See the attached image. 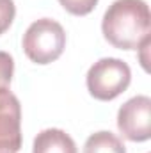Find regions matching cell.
Returning a JSON list of instances; mask_svg holds the SVG:
<instances>
[{"mask_svg":"<svg viewBox=\"0 0 151 153\" xmlns=\"http://www.w3.org/2000/svg\"><path fill=\"white\" fill-rule=\"evenodd\" d=\"M64 46L66 32L62 25L50 18L36 20L23 34V52L38 64H48L61 57Z\"/></svg>","mask_w":151,"mask_h":153,"instance_id":"cell-2","label":"cell"},{"mask_svg":"<svg viewBox=\"0 0 151 153\" xmlns=\"http://www.w3.org/2000/svg\"><path fill=\"white\" fill-rule=\"evenodd\" d=\"M132 80L130 66L115 57H105L94 62L87 71V89L101 102L114 100L119 96Z\"/></svg>","mask_w":151,"mask_h":153,"instance_id":"cell-3","label":"cell"},{"mask_svg":"<svg viewBox=\"0 0 151 153\" xmlns=\"http://www.w3.org/2000/svg\"><path fill=\"white\" fill-rule=\"evenodd\" d=\"M84 153H126V148L115 134L101 130L89 135L84 144Z\"/></svg>","mask_w":151,"mask_h":153,"instance_id":"cell-7","label":"cell"},{"mask_svg":"<svg viewBox=\"0 0 151 153\" xmlns=\"http://www.w3.org/2000/svg\"><path fill=\"white\" fill-rule=\"evenodd\" d=\"M119 132L133 143H142L151 137V98L133 96L117 112Z\"/></svg>","mask_w":151,"mask_h":153,"instance_id":"cell-4","label":"cell"},{"mask_svg":"<svg viewBox=\"0 0 151 153\" xmlns=\"http://www.w3.org/2000/svg\"><path fill=\"white\" fill-rule=\"evenodd\" d=\"M32 153H76V144L64 130L46 128L36 135Z\"/></svg>","mask_w":151,"mask_h":153,"instance_id":"cell-6","label":"cell"},{"mask_svg":"<svg viewBox=\"0 0 151 153\" xmlns=\"http://www.w3.org/2000/svg\"><path fill=\"white\" fill-rule=\"evenodd\" d=\"M150 7L144 0H115L103 14L101 30L121 50H139L150 39Z\"/></svg>","mask_w":151,"mask_h":153,"instance_id":"cell-1","label":"cell"},{"mask_svg":"<svg viewBox=\"0 0 151 153\" xmlns=\"http://www.w3.org/2000/svg\"><path fill=\"white\" fill-rule=\"evenodd\" d=\"M14 62L7 52H0V89H7L13 78Z\"/></svg>","mask_w":151,"mask_h":153,"instance_id":"cell-9","label":"cell"},{"mask_svg":"<svg viewBox=\"0 0 151 153\" xmlns=\"http://www.w3.org/2000/svg\"><path fill=\"white\" fill-rule=\"evenodd\" d=\"M59 2L66 11H70L71 14H76V16H84L91 13L98 4V0H59Z\"/></svg>","mask_w":151,"mask_h":153,"instance_id":"cell-8","label":"cell"},{"mask_svg":"<svg viewBox=\"0 0 151 153\" xmlns=\"http://www.w3.org/2000/svg\"><path fill=\"white\" fill-rule=\"evenodd\" d=\"M14 14H16L14 2L13 0H0V34H4L11 27Z\"/></svg>","mask_w":151,"mask_h":153,"instance_id":"cell-10","label":"cell"},{"mask_svg":"<svg viewBox=\"0 0 151 153\" xmlns=\"http://www.w3.org/2000/svg\"><path fill=\"white\" fill-rule=\"evenodd\" d=\"M21 148V105L7 89H0V153H18Z\"/></svg>","mask_w":151,"mask_h":153,"instance_id":"cell-5","label":"cell"}]
</instances>
